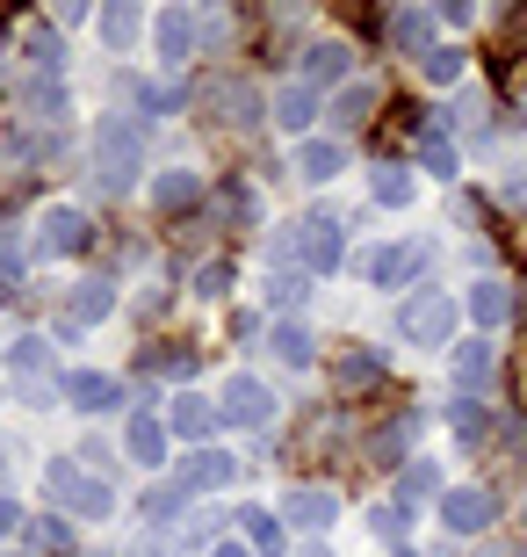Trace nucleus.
Segmentation results:
<instances>
[{
	"label": "nucleus",
	"instance_id": "obj_1",
	"mask_svg": "<svg viewBox=\"0 0 527 557\" xmlns=\"http://www.w3.org/2000/svg\"><path fill=\"white\" fill-rule=\"evenodd\" d=\"M138 166H145L138 116H102V124H95V174H102V188H130Z\"/></svg>",
	"mask_w": 527,
	"mask_h": 557
},
{
	"label": "nucleus",
	"instance_id": "obj_2",
	"mask_svg": "<svg viewBox=\"0 0 527 557\" xmlns=\"http://www.w3.org/2000/svg\"><path fill=\"white\" fill-rule=\"evenodd\" d=\"M51 493H59L65 515H80V521H109V515H116L109 478H87V471H73V463H51Z\"/></svg>",
	"mask_w": 527,
	"mask_h": 557
},
{
	"label": "nucleus",
	"instance_id": "obj_3",
	"mask_svg": "<svg viewBox=\"0 0 527 557\" xmlns=\"http://www.w3.org/2000/svg\"><path fill=\"white\" fill-rule=\"evenodd\" d=\"M398 333L405 341H419V348H448V333H455V305L448 297H405V311H398Z\"/></svg>",
	"mask_w": 527,
	"mask_h": 557
},
{
	"label": "nucleus",
	"instance_id": "obj_4",
	"mask_svg": "<svg viewBox=\"0 0 527 557\" xmlns=\"http://www.w3.org/2000/svg\"><path fill=\"white\" fill-rule=\"evenodd\" d=\"M217 420H231V428H267L275 420V392H267L261 376H231L217 398Z\"/></svg>",
	"mask_w": 527,
	"mask_h": 557
},
{
	"label": "nucleus",
	"instance_id": "obj_5",
	"mask_svg": "<svg viewBox=\"0 0 527 557\" xmlns=\"http://www.w3.org/2000/svg\"><path fill=\"white\" fill-rule=\"evenodd\" d=\"M419 269H426V239H405V247H376V253H362V275H368L376 289H405Z\"/></svg>",
	"mask_w": 527,
	"mask_h": 557
},
{
	"label": "nucleus",
	"instance_id": "obj_6",
	"mask_svg": "<svg viewBox=\"0 0 527 557\" xmlns=\"http://www.w3.org/2000/svg\"><path fill=\"white\" fill-rule=\"evenodd\" d=\"M491 493L485 485H455V493H441V521H448V536H485L491 529Z\"/></svg>",
	"mask_w": 527,
	"mask_h": 557
},
{
	"label": "nucleus",
	"instance_id": "obj_7",
	"mask_svg": "<svg viewBox=\"0 0 527 557\" xmlns=\"http://www.w3.org/2000/svg\"><path fill=\"white\" fill-rule=\"evenodd\" d=\"M332 515H340V499L325 493V485H297V493L283 499V521H289V529H311V536H325Z\"/></svg>",
	"mask_w": 527,
	"mask_h": 557
},
{
	"label": "nucleus",
	"instance_id": "obj_8",
	"mask_svg": "<svg viewBox=\"0 0 527 557\" xmlns=\"http://www.w3.org/2000/svg\"><path fill=\"white\" fill-rule=\"evenodd\" d=\"M87 239H95L87 210H73V203H51V210H43V253H80Z\"/></svg>",
	"mask_w": 527,
	"mask_h": 557
},
{
	"label": "nucleus",
	"instance_id": "obj_9",
	"mask_svg": "<svg viewBox=\"0 0 527 557\" xmlns=\"http://www.w3.org/2000/svg\"><path fill=\"white\" fill-rule=\"evenodd\" d=\"M325 116V95L318 87H304V81H289L283 95H275V124L283 131H297V138H311V124Z\"/></svg>",
	"mask_w": 527,
	"mask_h": 557
},
{
	"label": "nucleus",
	"instance_id": "obj_10",
	"mask_svg": "<svg viewBox=\"0 0 527 557\" xmlns=\"http://www.w3.org/2000/svg\"><path fill=\"white\" fill-rule=\"evenodd\" d=\"M297 253H304L311 275H332V269H340V225H332V218H311V225H297Z\"/></svg>",
	"mask_w": 527,
	"mask_h": 557
},
{
	"label": "nucleus",
	"instance_id": "obj_11",
	"mask_svg": "<svg viewBox=\"0 0 527 557\" xmlns=\"http://www.w3.org/2000/svg\"><path fill=\"white\" fill-rule=\"evenodd\" d=\"M65 398H73L80 413H116L123 384H116V376H102V370H73V376H65Z\"/></svg>",
	"mask_w": 527,
	"mask_h": 557
},
{
	"label": "nucleus",
	"instance_id": "obj_12",
	"mask_svg": "<svg viewBox=\"0 0 527 557\" xmlns=\"http://www.w3.org/2000/svg\"><path fill=\"white\" fill-rule=\"evenodd\" d=\"M231 478H239V463H231L224 449H196L181 463V493H217V485H231Z\"/></svg>",
	"mask_w": 527,
	"mask_h": 557
},
{
	"label": "nucleus",
	"instance_id": "obj_13",
	"mask_svg": "<svg viewBox=\"0 0 527 557\" xmlns=\"http://www.w3.org/2000/svg\"><path fill=\"white\" fill-rule=\"evenodd\" d=\"M347 73H354V51H347V44H311L304 51V87H340Z\"/></svg>",
	"mask_w": 527,
	"mask_h": 557
},
{
	"label": "nucleus",
	"instance_id": "obj_14",
	"mask_svg": "<svg viewBox=\"0 0 527 557\" xmlns=\"http://www.w3.org/2000/svg\"><path fill=\"white\" fill-rule=\"evenodd\" d=\"M166 428L181 434V442H203V434L217 428V398H203V392H181V398H174V413H166Z\"/></svg>",
	"mask_w": 527,
	"mask_h": 557
},
{
	"label": "nucleus",
	"instance_id": "obj_15",
	"mask_svg": "<svg viewBox=\"0 0 527 557\" xmlns=\"http://www.w3.org/2000/svg\"><path fill=\"white\" fill-rule=\"evenodd\" d=\"M491 376H499V355H491V341H469V348H455V384H463L469 398L491 392Z\"/></svg>",
	"mask_w": 527,
	"mask_h": 557
},
{
	"label": "nucleus",
	"instance_id": "obj_16",
	"mask_svg": "<svg viewBox=\"0 0 527 557\" xmlns=\"http://www.w3.org/2000/svg\"><path fill=\"white\" fill-rule=\"evenodd\" d=\"M463 311L477 319V333H491V326H506V319H513V297H506V283H469Z\"/></svg>",
	"mask_w": 527,
	"mask_h": 557
},
{
	"label": "nucleus",
	"instance_id": "obj_17",
	"mask_svg": "<svg viewBox=\"0 0 527 557\" xmlns=\"http://www.w3.org/2000/svg\"><path fill=\"white\" fill-rule=\"evenodd\" d=\"M109 311H116V289H109L102 275H95V283H73V297H65V319H73V326H95Z\"/></svg>",
	"mask_w": 527,
	"mask_h": 557
},
{
	"label": "nucleus",
	"instance_id": "obj_18",
	"mask_svg": "<svg viewBox=\"0 0 527 557\" xmlns=\"http://www.w3.org/2000/svg\"><path fill=\"white\" fill-rule=\"evenodd\" d=\"M340 166H347V152L332 138H304L297 145V174H304V182H340Z\"/></svg>",
	"mask_w": 527,
	"mask_h": 557
},
{
	"label": "nucleus",
	"instance_id": "obj_19",
	"mask_svg": "<svg viewBox=\"0 0 527 557\" xmlns=\"http://www.w3.org/2000/svg\"><path fill=\"white\" fill-rule=\"evenodd\" d=\"M152 37H160V59H166V65H188V44H196V15H188V8H166Z\"/></svg>",
	"mask_w": 527,
	"mask_h": 557
},
{
	"label": "nucleus",
	"instance_id": "obj_20",
	"mask_svg": "<svg viewBox=\"0 0 527 557\" xmlns=\"http://www.w3.org/2000/svg\"><path fill=\"white\" fill-rule=\"evenodd\" d=\"M390 37H398V51L426 59V51H434V15H426V8H398V15H390Z\"/></svg>",
	"mask_w": 527,
	"mask_h": 557
},
{
	"label": "nucleus",
	"instance_id": "obj_21",
	"mask_svg": "<svg viewBox=\"0 0 527 557\" xmlns=\"http://www.w3.org/2000/svg\"><path fill=\"white\" fill-rule=\"evenodd\" d=\"M231 521H239V536H246V550H253V557L283 550V521H275V515H261V507H239Z\"/></svg>",
	"mask_w": 527,
	"mask_h": 557
},
{
	"label": "nucleus",
	"instance_id": "obj_22",
	"mask_svg": "<svg viewBox=\"0 0 527 557\" xmlns=\"http://www.w3.org/2000/svg\"><path fill=\"white\" fill-rule=\"evenodd\" d=\"M368 196H376L384 210H405L412 203V174L405 166H368Z\"/></svg>",
	"mask_w": 527,
	"mask_h": 557
},
{
	"label": "nucleus",
	"instance_id": "obj_23",
	"mask_svg": "<svg viewBox=\"0 0 527 557\" xmlns=\"http://www.w3.org/2000/svg\"><path fill=\"white\" fill-rule=\"evenodd\" d=\"M196 196H203V182H196L188 166H174V174H160V182H152V203H160V210H188Z\"/></svg>",
	"mask_w": 527,
	"mask_h": 557
},
{
	"label": "nucleus",
	"instance_id": "obj_24",
	"mask_svg": "<svg viewBox=\"0 0 527 557\" xmlns=\"http://www.w3.org/2000/svg\"><path fill=\"white\" fill-rule=\"evenodd\" d=\"M123 442H130V456H138L145 471H152V463H160V449H166V428H160V420H145V413H138Z\"/></svg>",
	"mask_w": 527,
	"mask_h": 557
},
{
	"label": "nucleus",
	"instance_id": "obj_25",
	"mask_svg": "<svg viewBox=\"0 0 527 557\" xmlns=\"http://www.w3.org/2000/svg\"><path fill=\"white\" fill-rule=\"evenodd\" d=\"M368 109H376V87L347 81V87H340V102H332V124H368Z\"/></svg>",
	"mask_w": 527,
	"mask_h": 557
},
{
	"label": "nucleus",
	"instance_id": "obj_26",
	"mask_svg": "<svg viewBox=\"0 0 527 557\" xmlns=\"http://www.w3.org/2000/svg\"><path fill=\"white\" fill-rule=\"evenodd\" d=\"M419 73L434 87H448V81H463V51H455V44H434V51H426L419 59Z\"/></svg>",
	"mask_w": 527,
	"mask_h": 557
},
{
	"label": "nucleus",
	"instance_id": "obj_27",
	"mask_svg": "<svg viewBox=\"0 0 527 557\" xmlns=\"http://www.w3.org/2000/svg\"><path fill=\"white\" fill-rule=\"evenodd\" d=\"M311 348H318V341H311V326H297V319H289V326H275V355H283V362H297V370H304Z\"/></svg>",
	"mask_w": 527,
	"mask_h": 557
},
{
	"label": "nucleus",
	"instance_id": "obj_28",
	"mask_svg": "<svg viewBox=\"0 0 527 557\" xmlns=\"http://www.w3.org/2000/svg\"><path fill=\"white\" fill-rule=\"evenodd\" d=\"M138 29H145V15H138V8H130V0H123V8H109V15H102V37L116 44V51H123V44H130V37H138Z\"/></svg>",
	"mask_w": 527,
	"mask_h": 557
},
{
	"label": "nucleus",
	"instance_id": "obj_29",
	"mask_svg": "<svg viewBox=\"0 0 527 557\" xmlns=\"http://www.w3.org/2000/svg\"><path fill=\"white\" fill-rule=\"evenodd\" d=\"M412 499L419 493H441V471H434V456H405V478H398Z\"/></svg>",
	"mask_w": 527,
	"mask_h": 557
},
{
	"label": "nucleus",
	"instance_id": "obj_30",
	"mask_svg": "<svg viewBox=\"0 0 527 557\" xmlns=\"http://www.w3.org/2000/svg\"><path fill=\"white\" fill-rule=\"evenodd\" d=\"M419 160H426V174H434V182H448V174H455V145L434 131V138H419Z\"/></svg>",
	"mask_w": 527,
	"mask_h": 557
},
{
	"label": "nucleus",
	"instance_id": "obj_31",
	"mask_svg": "<svg viewBox=\"0 0 527 557\" xmlns=\"http://www.w3.org/2000/svg\"><path fill=\"white\" fill-rule=\"evenodd\" d=\"M304 297H311V283H304V275H275V283H267V305H304Z\"/></svg>",
	"mask_w": 527,
	"mask_h": 557
},
{
	"label": "nucleus",
	"instance_id": "obj_32",
	"mask_svg": "<svg viewBox=\"0 0 527 557\" xmlns=\"http://www.w3.org/2000/svg\"><path fill=\"white\" fill-rule=\"evenodd\" d=\"M22 102L37 109V116H59V109H65V95H59V81H37V87H22Z\"/></svg>",
	"mask_w": 527,
	"mask_h": 557
},
{
	"label": "nucleus",
	"instance_id": "obj_33",
	"mask_svg": "<svg viewBox=\"0 0 527 557\" xmlns=\"http://www.w3.org/2000/svg\"><path fill=\"white\" fill-rule=\"evenodd\" d=\"M181 485H152V493H145V521H166V515H174V507H181Z\"/></svg>",
	"mask_w": 527,
	"mask_h": 557
},
{
	"label": "nucleus",
	"instance_id": "obj_34",
	"mask_svg": "<svg viewBox=\"0 0 527 557\" xmlns=\"http://www.w3.org/2000/svg\"><path fill=\"white\" fill-rule=\"evenodd\" d=\"M376 370H384L376 355H340V384H376Z\"/></svg>",
	"mask_w": 527,
	"mask_h": 557
},
{
	"label": "nucleus",
	"instance_id": "obj_35",
	"mask_svg": "<svg viewBox=\"0 0 527 557\" xmlns=\"http://www.w3.org/2000/svg\"><path fill=\"white\" fill-rule=\"evenodd\" d=\"M8 362H15V376H22V370L37 376L43 362H51V355H43V341H15V348H8Z\"/></svg>",
	"mask_w": 527,
	"mask_h": 557
},
{
	"label": "nucleus",
	"instance_id": "obj_36",
	"mask_svg": "<svg viewBox=\"0 0 527 557\" xmlns=\"http://www.w3.org/2000/svg\"><path fill=\"white\" fill-rule=\"evenodd\" d=\"M455 428H463V442H477V434L491 428V413L477 406V398H463V406H455Z\"/></svg>",
	"mask_w": 527,
	"mask_h": 557
},
{
	"label": "nucleus",
	"instance_id": "obj_37",
	"mask_svg": "<svg viewBox=\"0 0 527 557\" xmlns=\"http://www.w3.org/2000/svg\"><path fill=\"white\" fill-rule=\"evenodd\" d=\"M217 521H224V515H210V507L188 521V550H196V543H203V550H217Z\"/></svg>",
	"mask_w": 527,
	"mask_h": 557
},
{
	"label": "nucleus",
	"instance_id": "obj_38",
	"mask_svg": "<svg viewBox=\"0 0 527 557\" xmlns=\"http://www.w3.org/2000/svg\"><path fill=\"white\" fill-rule=\"evenodd\" d=\"M29 51H37V65H43V73H59V37H51V29H37V37H29Z\"/></svg>",
	"mask_w": 527,
	"mask_h": 557
},
{
	"label": "nucleus",
	"instance_id": "obj_39",
	"mask_svg": "<svg viewBox=\"0 0 527 557\" xmlns=\"http://www.w3.org/2000/svg\"><path fill=\"white\" fill-rule=\"evenodd\" d=\"M224 283H231V269H224V261H210V269L196 275V289H203V297H224Z\"/></svg>",
	"mask_w": 527,
	"mask_h": 557
},
{
	"label": "nucleus",
	"instance_id": "obj_40",
	"mask_svg": "<svg viewBox=\"0 0 527 557\" xmlns=\"http://www.w3.org/2000/svg\"><path fill=\"white\" fill-rule=\"evenodd\" d=\"M368 521H376V536H384V543L405 536V515H398V507H384V515H368Z\"/></svg>",
	"mask_w": 527,
	"mask_h": 557
},
{
	"label": "nucleus",
	"instance_id": "obj_41",
	"mask_svg": "<svg viewBox=\"0 0 527 557\" xmlns=\"http://www.w3.org/2000/svg\"><path fill=\"white\" fill-rule=\"evenodd\" d=\"M15 521H22V507H15V499H0V536H8Z\"/></svg>",
	"mask_w": 527,
	"mask_h": 557
},
{
	"label": "nucleus",
	"instance_id": "obj_42",
	"mask_svg": "<svg viewBox=\"0 0 527 557\" xmlns=\"http://www.w3.org/2000/svg\"><path fill=\"white\" fill-rule=\"evenodd\" d=\"M210 557H253V550H246V543H217V550H210Z\"/></svg>",
	"mask_w": 527,
	"mask_h": 557
},
{
	"label": "nucleus",
	"instance_id": "obj_43",
	"mask_svg": "<svg viewBox=\"0 0 527 557\" xmlns=\"http://www.w3.org/2000/svg\"><path fill=\"white\" fill-rule=\"evenodd\" d=\"M138 557H174V550H160V543H145V550H138Z\"/></svg>",
	"mask_w": 527,
	"mask_h": 557
},
{
	"label": "nucleus",
	"instance_id": "obj_44",
	"mask_svg": "<svg viewBox=\"0 0 527 557\" xmlns=\"http://www.w3.org/2000/svg\"><path fill=\"white\" fill-rule=\"evenodd\" d=\"M0 557H29V550H0Z\"/></svg>",
	"mask_w": 527,
	"mask_h": 557
},
{
	"label": "nucleus",
	"instance_id": "obj_45",
	"mask_svg": "<svg viewBox=\"0 0 527 557\" xmlns=\"http://www.w3.org/2000/svg\"><path fill=\"white\" fill-rule=\"evenodd\" d=\"M0 456H8V442H0ZM0 471H8V463H0Z\"/></svg>",
	"mask_w": 527,
	"mask_h": 557
}]
</instances>
